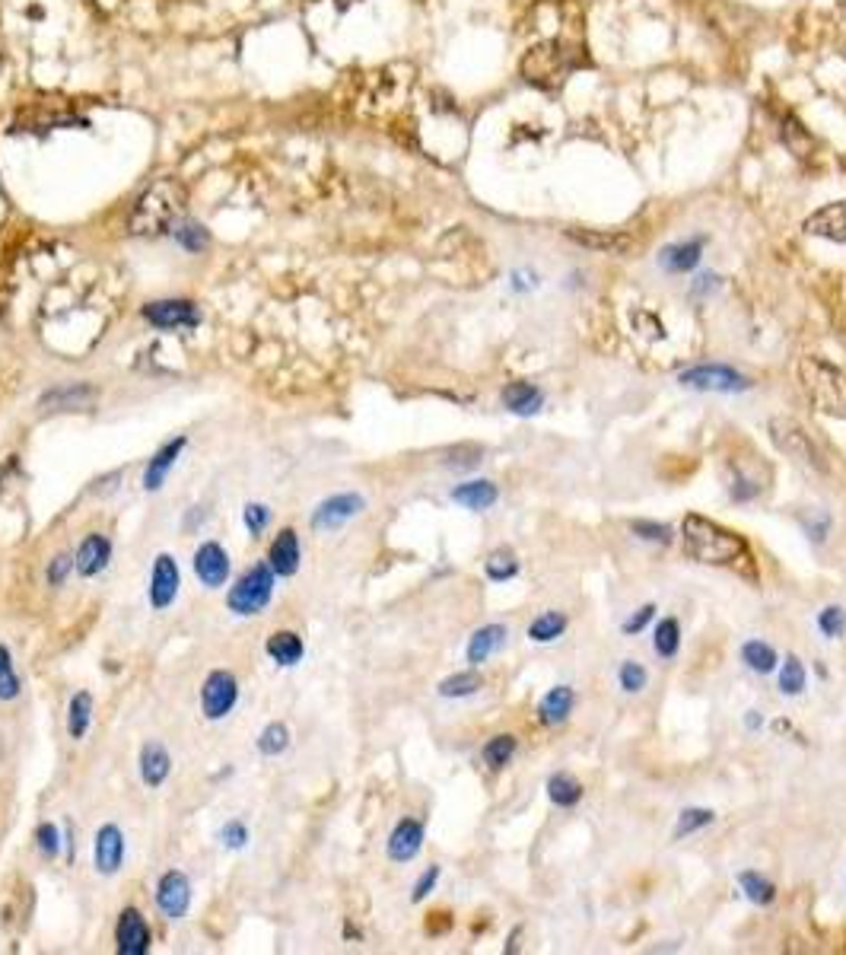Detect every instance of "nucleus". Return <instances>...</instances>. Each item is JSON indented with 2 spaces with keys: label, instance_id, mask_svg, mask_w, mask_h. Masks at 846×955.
I'll list each match as a JSON object with an SVG mask.
<instances>
[{
  "label": "nucleus",
  "instance_id": "obj_17",
  "mask_svg": "<svg viewBox=\"0 0 846 955\" xmlns=\"http://www.w3.org/2000/svg\"><path fill=\"white\" fill-rule=\"evenodd\" d=\"M109 561H112V542L99 532H90L73 554V571L80 576H95L109 567Z\"/></svg>",
  "mask_w": 846,
  "mask_h": 955
},
{
  "label": "nucleus",
  "instance_id": "obj_35",
  "mask_svg": "<svg viewBox=\"0 0 846 955\" xmlns=\"http://www.w3.org/2000/svg\"><path fill=\"white\" fill-rule=\"evenodd\" d=\"M516 748H518V742L513 733H500V736H494V740L484 745L481 758H484V764H487L491 771H503L506 764L513 762Z\"/></svg>",
  "mask_w": 846,
  "mask_h": 955
},
{
  "label": "nucleus",
  "instance_id": "obj_43",
  "mask_svg": "<svg viewBox=\"0 0 846 955\" xmlns=\"http://www.w3.org/2000/svg\"><path fill=\"white\" fill-rule=\"evenodd\" d=\"M713 822H716V812L713 810H684L682 815H678V828H675V837L697 835V832L709 828Z\"/></svg>",
  "mask_w": 846,
  "mask_h": 955
},
{
  "label": "nucleus",
  "instance_id": "obj_33",
  "mask_svg": "<svg viewBox=\"0 0 846 955\" xmlns=\"http://www.w3.org/2000/svg\"><path fill=\"white\" fill-rule=\"evenodd\" d=\"M742 663L752 668L754 675H771L779 663H776V650L767 641H748L742 646Z\"/></svg>",
  "mask_w": 846,
  "mask_h": 955
},
{
  "label": "nucleus",
  "instance_id": "obj_54",
  "mask_svg": "<svg viewBox=\"0 0 846 955\" xmlns=\"http://www.w3.org/2000/svg\"><path fill=\"white\" fill-rule=\"evenodd\" d=\"M268 520H271V510H268L264 503H249V506H245V525H249L252 535H259L261 529L268 525Z\"/></svg>",
  "mask_w": 846,
  "mask_h": 955
},
{
  "label": "nucleus",
  "instance_id": "obj_18",
  "mask_svg": "<svg viewBox=\"0 0 846 955\" xmlns=\"http://www.w3.org/2000/svg\"><path fill=\"white\" fill-rule=\"evenodd\" d=\"M423 847V822L417 818H401L395 832L389 835V860L392 863H411Z\"/></svg>",
  "mask_w": 846,
  "mask_h": 955
},
{
  "label": "nucleus",
  "instance_id": "obj_6",
  "mask_svg": "<svg viewBox=\"0 0 846 955\" xmlns=\"http://www.w3.org/2000/svg\"><path fill=\"white\" fill-rule=\"evenodd\" d=\"M684 389H694V392H719V395H738V392H748L754 382L732 370L726 363H701V366H691L678 376Z\"/></svg>",
  "mask_w": 846,
  "mask_h": 955
},
{
  "label": "nucleus",
  "instance_id": "obj_11",
  "mask_svg": "<svg viewBox=\"0 0 846 955\" xmlns=\"http://www.w3.org/2000/svg\"><path fill=\"white\" fill-rule=\"evenodd\" d=\"M115 943H118V953L121 955H147L150 953L153 933H150V927H147V917H143L138 907H124V911L118 914Z\"/></svg>",
  "mask_w": 846,
  "mask_h": 955
},
{
  "label": "nucleus",
  "instance_id": "obj_4",
  "mask_svg": "<svg viewBox=\"0 0 846 955\" xmlns=\"http://www.w3.org/2000/svg\"><path fill=\"white\" fill-rule=\"evenodd\" d=\"M799 380L808 402L827 418L846 421V373L822 358H805L799 363Z\"/></svg>",
  "mask_w": 846,
  "mask_h": 955
},
{
  "label": "nucleus",
  "instance_id": "obj_10",
  "mask_svg": "<svg viewBox=\"0 0 846 955\" xmlns=\"http://www.w3.org/2000/svg\"><path fill=\"white\" fill-rule=\"evenodd\" d=\"M143 319L153 329L175 332V329H194L201 322V312L194 310L191 300H157V303L143 306Z\"/></svg>",
  "mask_w": 846,
  "mask_h": 955
},
{
  "label": "nucleus",
  "instance_id": "obj_56",
  "mask_svg": "<svg viewBox=\"0 0 846 955\" xmlns=\"http://www.w3.org/2000/svg\"><path fill=\"white\" fill-rule=\"evenodd\" d=\"M709 286H716V278H713V274H706V278H701V284L694 286L691 293H694V296H701V293H704V290H709Z\"/></svg>",
  "mask_w": 846,
  "mask_h": 955
},
{
  "label": "nucleus",
  "instance_id": "obj_31",
  "mask_svg": "<svg viewBox=\"0 0 846 955\" xmlns=\"http://www.w3.org/2000/svg\"><path fill=\"white\" fill-rule=\"evenodd\" d=\"M90 720H93V694H73L71 707H68V733H71V740H83V736H87Z\"/></svg>",
  "mask_w": 846,
  "mask_h": 955
},
{
  "label": "nucleus",
  "instance_id": "obj_29",
  "mask_svg": "<svg viewBox=\"0 0 846 955\" xmlns=\"http://www.w3.org/2000/svg\"><path fill=\"white\" fill-rule=\"evenodd\" d=\"M583 796H586V790H583V784H580L573 774H566V771L551 774V781H547V800H551L554 806L573 810V806L583 803Z\"/></svg>",
  "mask_w": 846,
  "mask_h": 955
},
{
  "label": "nucleus",
  "instance_id": "obj_28",
  "mask_svg": "<svg viewBox=\"0 0 846 955\" xmlns=\"http://www.w3.org/2000/svg\"><path fill=\"white\" fill-rule=\"evenodd\" d=\"M264 650H268V656H271L278 666H296V663L303 660V653H306V644H303V637L293 634V631H274V634L268 637Z\"/></svg>",
  "mask_w": 846,
  "mask_h": 955
},
{
  "label": "nucleus",
  "instance_id": "obj_26",
  "mask_svg": "<svg viewBox=\"0 0 846 955\" xmlns=\"http://www.w3.org/2000/svg\"><path fill=\"white\" fill-rule=\"evenodd\" d=\"M706 239H687V242H675V245H665L662 249V268L665 271H675V274H687L694 271L697 262H701V252H704Z\"/></svg>",
  "mask_w": 846,
  "mask_h": 955
},
{
  "label": "nucleus",
  "instance_id": "obj_57",
  "mask_svg": "<svg viewBox=\"0 0 846 955\" xmlns=\"http://www.w3.org/2000/svg\"><path fill=\"white\" fill-rule=\"evenodd\" d=\"M334 3H341V7H351V3H356V0H334Z\"/></svg>",
  "mask_w": 846,
  "mask_h": 955
},
{
  "label": "nucleus",
  "instance_id": "obj_23",
  "mask_svg": "<svg viewBox=\"0 0 846 955\" xmlns=\"http://www.w3.org/2000/svg\"><path fill=\"white\" fill-rule=\"evenodd\" d=\"M185 446H189V440L179 436V440H169L165 446L157 450V455L150 459V465H147V472H143V487H147V491H160V487H163L165 475L172 472V465L179 462V455H182Z\"/></svg>",
  "mask_w": 846,
  "mask_h": 955
},
{
  "label": "nucleus",
  "instance_id": "obj_5",
  "mask_svg": "<svg viewBox=\"0 0 846 955\" xmlns=\"http://www.w3.org/2000/svg\"><path fill=\"white\" fill-rule=\"evenodd\" d=\"M271 596H274V571H271V564H255L252 571H245L235 580L226 602L235 615H261Z\"/></svg>",
  "mask_w": 846,
  "mask_h": 955
},
{
  "label": "nucleus",
  "instance_id": "obj_36",
  "mask_svg": "<svg viewBox=\"0 0 846 955\" xmlns=\"http://www.w3.org/2000/svg\"><path fill=\"white\" fill-rule=\"evenodd\" d=\"M481 688H484V678H481L477 668L455 672V675H449V678L440 682V694H443V697H471V694H477Z\"/></svg>",
  "mask_w": 846,
  "mask_h": 955
},
{
  "label": "nucleus",
  "instance_id": "obj_45",
  "mask_svg": "<svg viewBox=\"0 0 846 955\" xmlns=\"http://www.w3.org/2000/svg\"><path fill=\"white\" fill-rule=\"evenodd\" d=\"M631 529H634L636 539L653 542V545H672V539H675V535H672V525L656 523V520H634Z\"/></svg>",
  "mask_w": 846,
  "mask_h": 955
},
{
  "label": "nucleus",
  "instance_id": "obj_39",
  "mask_svg": "<svg viewBox=\"0 0 846 955\" xmlns=\"http://www.w3.org/2000/svg\"><path fill=\"white\" fill-rule=\"evenodd\" d=\"M484 571H487V576H491L494 583H506V580H513L518 573V557L510 549H496L494 554L487 557Z\"/></svg>",
  "mask_w": 846,
  "mask_h": 955
},
{
  "label": "nucleus",
  "instance_id": "obj_1",
  "mask_svg": "<svg viewBox=\"0 0 846 955\" xmlns=\"http://www.w3.org/2000/svg\"><path fill=\"white\" fill-rule=\"evenodd\" d=\"M185 204H189L185 185L172 175H163L138 198L128 227L134 237H165V233L172 237L175 227L185 220Z\"/></svg>",
  "mask_w": 846,
  "mask_h": 955
},
{
  "label": "nucleus",
  "instance_id": "obj_7",
  "mask_svg": "<svg viewBox=\"0 0 846 955\" xmlns=\"http://www.w3.org/2000/svg\"><path fill=\"white\" fill-rule=\"evenodd\" d=\"M771 436H774L776 446L789 455V459H799V462H805V465L815 469V472H824V469H827L822 450H818L815 440H812V433L802 428V424H796V421L774 418V421H771Z\"/></svg>",
  "mask_w": 846,
  "mask_h": 955
},
{
  "label": "nucleus",
  "instance_id": "obj_24",
  "mask_svg": "<svg viewBox=\"0 0 846 955\" xmlns=\"http://www.w3.org/2000/svg\"><path fill=\"white\" fill-rule=\"evenodd\" d=\"M576 694L570 685H554L551 692L538 701V723L541 726H561L566 723V716L573 714Z\"/></svg>",
  "mask_w": 846,
  "mask_h": 955
},
{
  "label": "nucleus",
  "instance_id": "obj_30",
  "mask_svg": "<svg viewBox=\"0 0 846 955\" xmlns=\"http://www.w3.org/2000/svg\"><path fill=\"white\" fill-rule=\"evenodd\" d=\"M566 627H570V619H566L564 612H557V609L541 612L538 619L528 624V641H535V644H554V641L564 637Z\"/></svg>",
  "mask_w": 846,
  "mask_h": 955
},
{
  "label": "nucleus",
  "instance_id": "obj_9",
  "mask_svg": "<svg viewBox=\"0 0 846 955\" xmlns=\"http://www.w3.org/2000/svg\"><path fill=\"white\" fill-rule=\"evenodd\" d=\"M366 510V497L356 494V491H344V494H334L329 501H322L312 513V529L315 532H334L344 523H351L353 516H360Z\"/></svg>",
  "mask_w": 846,
  "mask_h": 955
},
{
  "label": "nucleus",
  "instance_id": "obj_21",
  "mask_svg": "<svg viewBox=\"0 0 846 955\" xmlns=\"http://www.w3.org/2000/svg\"><path fill=\"white\" fill-rule=\"evenodd\" d=\"M500 402H503V408L506 411H513V414H518V418H532V414H538L541 405H544V392H541L538 385H532V382H510L503 392H500Z\"/></svg>",
  "mask_w": 846,
  "mask_h": 955
},
{
  "label": "nucleus",
  "instance_id": "obj_50",
  "mask_svg": "<svg viewBox=\"0 0 846 955\" xmlns=\"http://www.w3.org/2000/svg\"><path fill=\"white\" fill-rule=\"evenodd\" d=\"M172 237L179 239L185 249H191V252H198V249H204L208 245V233H204V227H194V223H189V220H182L179 227H175V233Z\"/></svg>",
  "mask_w": 846,
  "mask_h": 955
},
{
  "label": "nucleus",
  "instance_id": "obj_49",
  "mask_svg": "<svg viewBox=\"0 0 846 955\" xmlns=\"http://www.w3.org/2000/svg\"><path fill=\"white\" fill-rule=\"evenodd\" d=\"M36 844H39V854L46 860H58L61 857V832L54 822H42L39 832H36Z\"/></svg>",
  "mask_w": 846,
  "mask_h": 955
},
{
  "label": "nucleus",
  "instance_id": "obj_14",
  "mask_svg": "<svg viewBox=\"0 0 846 955\" xmlns=\"http://www.w3.org/2000/svg\"><path fill=\"white\" fill-rule=\"evenodd\" d=\"M121 860H124V835H121V828L118 825H102L99 832H95V841H93V863H95V873H102V876H115L118 869H121Z\"/></svg>",
  "mask_w": 846,
  "mask_h": 955
},
{
  "label": "nucleus",
  "instance_id": "obj_38",
  "mask_svg": "<svg viewBox=\"0 0 846 955\" xmlns=\"http://www.w3.org/2000/svg\"><path fill=\"white\" fill-rule=\"evenodd\" d=\"M808 685V675H805V666H802L796 656H786L783 666H779V692L786 697H796V694L805 692Z\"/></svg>",
  "mask_w": 846,
  "mask_h": 955
},
{
  "label": "nucleus",
  "instance_id": "obj_2",
  "mask_svg": "<svg viewBox=\"0 0 846 955\" xmlns=\"http://www.w3.org/2000/svg\"><path fill=\"white\" fill-rule=\"evenodd\" d=\"M583 68H588L586 48L580 42H566V39L541 42V46L528 48L522 58L525 83H532L538 90H561L566 80Z\"/></svg>",
  "mask_w": 846,
  "mask_h": 955
},
{
  "label": "nucleus",
  "instance_id": "obj_19",
  "mask_svg": "<svg viewBox=\"0 0 846 955\" xmlns=\"http://www.w3.org/2000/svg\"><path fill=\"white\" fill-rule=\"evenodd\" d=\"M805 233L830 239V242H846V201H834L822 211H815L805 220Z\"/></svg>",
  "mask_w": 846,
  "mask_h": 955
},
{
  "label": "nucleus",
  "instance_id": "obj_15",
  "mask_svg": "<svg viewBox=\"0 0 846 955\" xmlns=\"http://www.w3.org/2000/svg\"><path fill=\"white\" fill-rule=\"evenodd\" d=\"M194 573L208 590H220L230 576V554L216 542H204L194 551Z\"/></svg>",
  "mask_w": 846,
  "mask_h": 955
},
{
  "label": "nucleus",
  "instance_id": "obj_34",
  "mask_svg": "<svg viewBox=\"0 0 846 955\" xmlns=\"http://www.w3.org/2000/svg\"><path fill=\"white\" fill-rule=\"evenodd\" d=\"M738 885H742V892H745V898H748L752 905L767 907L776 902V885L771 883L767 876L754 873V869L742 873V876H738Z\"/></svg>",
  "mask_w": 846,
  "mask_h": 955
},
{
  "label": "nucleus",
  "instance_id": "obj_32",
  "mask_svg": "<svg viewBox=\"0 0 846 955\" xmlns=\"http://www.w3.org/2000/svg\"><path fill=\"white\" fill-rule=\"evenodd\" d=\"M653 646L662 660H675L678 650H682V621L678 619H662L656 624V634H653Z\"/></svg>",
  "mask_w": 846,
  "mask_h": 955
},
{
  "label": "nucleus",
  "instance_id": "obj_12",
  "mask_svg": "<svg viewBox=\"0 0 846 955\" xmlns=\"http://www.w3.org/2000/svg\"><path fill=\"white\" fill-rule=\"evenodd\" d=\"M157 905L169 921H182L191 907V883L182 869H169L157 885Z\"/></svg>",
  "mask_w": 846,
  "mask_h": 955
},
{
  "label": "nucleus",
  "instance_id": "obj_16",
  "mask_svg": "<svg viewBox=\"0 0 846 955\" xmlns=\"http://www.w3.org/2000/svg\"><path fill=\"white\" fill-rule=\"evenodd\" d=\"M566 237L573 239L576 245L588 249V252H602V255H627L634 249V239L627 233H617V230H583V227H573V230H566Z\"/></svg>",
  "mask_w": 846,
  "mask_h": 955
},
{
  "label": "nucleus",
  "instance_id": "obj_37",
  "mask_svg": "<svg viewBox=\"0 0 846 955\" xmlns=\"http://www.w3.org/2000/svg\"><path fill=\"white\" fill-rule=\"evenodd\" d=\"M93 399V389L90 385H61V389H51L48 395H42V405L46 408H77L87 405Z\"/></svg>",
  "mask_w": 846,
  "mask_h": 955
},
{
  "label": "nucleus",
  "instance_id": "obj_51",
  "mask_svg": "<svg viewBox=\"0 0 846 955\" xmlns=\"http://www.w3.org/2000/svg\"><path fill=\"white\" fill-rule=\"evenodd\" d=\"M653 619H656V605H653V602H646L643 609H636L634 615L624 621V634H639L643 627H649V624H653Z\"/></svg>",
  "mask_w": 846,
  "mask_h": 955
},
{
  "label": "nucleus",
  "instance_id": "obj_13",
  "mask_svg": "<svg viewBox=\"0 0 846 955\" xmlns=\"http://www.w3.org/2000/svg\"><path fill=\"white\" fill-rule=\"evenodd\" d=\"M179 586H182V573H179V564L172 554H160L157 564H153V573H150V605L157 612L169 609L175 596H179Z\"/></svg>",
  "mask_w": 846,
  "mask_h": 955
},
{
  "label": "nucleus",
  "instance_id": "obj_41",
  "mask_svg": "<svg viewBox=\"0 0 846 955\" xmlns=\"http://www.w3.org/2000/svg\"><path fill=\"white\" fill-rule=\"evenodd\" d=\"M20 697V675L13 668L10 650L0 644V701H17Z\"/></svg>",
  "mask_w": 846,
  "mask_h": 955
},
{
  "label": "nucleus",
  "instance_id": "obj_25",
  "mask_svg": "<svg viewBox=\"0 0 846 955\" xmlns=\"http://www.w3.org/2000/svg\"><path fill=\"white\" fill-rule=\"evenodd\" d=\"M452 501L465 510H474V513H484L491 510L496 501H500V491H496L494 481H465V484H455L452 487Z\"/></svg>",
  "mask_w": 846,
  "mask_h": 955
},
{
  "label": "nucleus",
  "instance_id": "obj_47",
  "mask_svg": "<svg viewBox=\"0 0 846 955\" xmlns=\"http://www.w3.org/2000/svg\"><path fill=\"white\" fill-rule=\"evenodd\" d=\"M761 491H764V484H761V481H752L748 475H742V469H738V465H732V484H729L732 501L748 503L754 501Z\"/></svg>",
  "mask_w": 846,
  "mask_h": 955
},
{
  "label": "nucleus",
  "instance_id": "obj_52",
  "mask_svg": "<svg viewBox=\"0 0 846 955\" xmlns=\"http://www.w3.org/2000/svg\"><path fill=\"white\" fill-rule=\"evenodd\" d=\"M220 837H223V844H226V847L239 851V847H245V841H249V828H245L239 818H233V822H226V825H223Z\"/></svg>",
  "mask_w": 846,
  "mask_h": 955
},
{
  "label": "nucleus",
  "instance_id": "obj_40",
  "mask_svg": "<svg viewBox=\"0 0 846 955\" xmlns=\"http://www.w3.org/2000/svg\"><path fill=\"white\" fill-rule=\"evenodd\" d=\"M286 745H290V730H286L283 723H268V726H264V733L259 736L261 755H268V758H278V755H283V752H286Z\"/></svg>",
  "mask_w": 846,
  "mask_h": 955
},
{
  "label": "nucleus",
  "instance_id": "obj_44",
  "mask_svg": "<svg viewBox=\"0 0 846 955\" xmlns=\"http://www.w3.org/2000/svg\"><path fill=\"white\" fill-rule=\"evenodd\" d=\"M783 141H786V147H789L793 153H799V157H808V150H815V141H812V134L802 128L799 119H783Z\"/></svg>",
  "mask_w": 846,
  "mask_h": 955
},
{
  "label": "nucleus",
  "instance_id": "obj_55",
  "mask_svg": "<svg viewBox=\"0 0 846 955\" xmlns=\"http://www.w3.org/2000/svg\"><path fill=\"white\" fill-rule=\"evenodd\" d=\"M436 883H440V866H430L421 879H417V885H414V892H411V902H423V898H426V895L436 888Z\"/></svg>",
  "mask_w": 846,
  "mask_h": 955
},
{
  "label": "nucleus",
  "instance_id": "obj_3",
  "mask_svg": "<svg viewBox=\"0 0 846 955\" xmlns=\"http://www.w3.org/2000/svg\"><path fill=\"white\" fill-rule=\"evenodd\" d=\"M682 542L684 554L701 561V564H713V567H726L735 564L742 557H748V542L742 535H735L726 525L713 523L706 516H684L682 523Z\"/></svg>",
  "mask_w": 846,
  "mask_h": 955
},
{
  "label": "nucleus",
  "instance_id": "obj_46",
  "mask_svg": "<svg viewBox=\"0 0 846 955\" xmlns=\"http://www.w3.org/2000/svg\"><path fill=\"white\" fill-rule=\"evenodd\" d=\"M617 682H621V688L627 694H639L649 685V672L639 663H634V660H627L624 666L617 668Z\"/></svg>",
  "mask_w": 846,
  "mask_h": 955
},
{
  "label": "nucleus",
  "instance_id": "obj_53",
  "mask_svg": "<svg viewBox=\"0 0 846 955\" xmlns=\"http://www.w3.org/2000/svg\"><path fill=\"white\" fill-rule=\"evenodd\" d=\"M73 571V557L71 554H58L51 564H48V583L51 586H61L68 580V573Z\"/></svg>",
  "mask_w": 846,
  "mask_h": 955
},
{
  "label": "nucleus",
  "instance_id": "obj_48",
  "mask_svg": "<svg viewBox=\"0 0 846 955\" xmlns=\"http://www.w3.org/2000/svg\"><path fill=\"white\" fill-rule=\"evenodd\" d=\"M818 627H822V634L827 641H837L846 631V612L840 605H827V609L818 612Z\"/></svg>",
  "mask_w": 846,
  "mask_h": 955
},
{
  "label": "nucleus",
  "instance_id": "obj_22",
  "mask_svg": "<svg viewBox=\"0 0 846 955\" xmlns=\"http://www.w3.org/2000/svg\"><path fill=\"white\" fill-rule=\"evenodd\" d=\"M268 564L274 576H293L300 571V539L293 529H283L281 535L271 542V551H268Z\"/></svg>",
  "mask_w": 846,
  "mask_h": 955
},
{
  "label": "nucleus",
  "instance_id": "obj_42",
  "mask_svg": "<svg viewBox=\"0 0 846 955\" xmlns=\"http://www.w3.org/2000/svg\"><path fill=\"white\" fill-rule=\"evenodd\" d=\"M830 513H824V510H802L799 513V525L802 532L812 539V542H827V535H830Z\"/></svg>",
  "mask_w": 846,
  "mask_h": 955
},
{
  "label": "nucleus",
  "instance_id": "obj_27",
  "mask_svg": "<svg viewBox=\"0 0 846 955\" xmlns=\"http://www.w3.org/2000/svg\"><path fill=\"white\" fill-rule=\"evenodd\" d=\"M172 771V758L160 742H147L141 748V781L147 787H163Z\"/></svg>",
  "mask_w": 846,
  "mask_h": 955
},
{
  "label": "nucleus",
  "instance_id": "obj_8",
  "mask_svg": "<svg viewBox=\"0 0 846 955\" xmlns=\"http://www.w3.org/2000/svg\"><path fill=\"white\" fill-rule=\"evenodd\" d=\"M239 704V682H235L233 672L226 668H216L204 678V688H201V707H204V716L208 720H223V716L233 714V707Z\"/></svg>",
  "mask_w": 846,
  "mask_h": 955
},
{
  "label": "nucleus",
  "instance_id": "obj_20",
  "mask_svg": "<svg viewBox=\"0 0 846 955\" xmlns=\"http://www.w3.org/2000/svg\"><path fill=\"white\" fill-rule=\"evenodd\" d=\"M506 637H510L506 624H484V627H477V631L471 634L469 650H465V656H469L471 666H481V663H487L494 653H500V650H503Z\"/></svg>",
  "mask_w": 846,
  "mask_h": 955
}]
</instances>
